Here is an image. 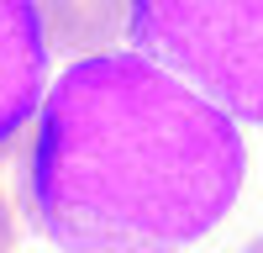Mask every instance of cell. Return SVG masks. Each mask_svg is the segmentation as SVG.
<instances>
[{
  "mask_svg": "<svg viewBox=\"0 0 263 253\" xmlns=\"http://www.w3.org/2000/svg\"><path fill=\"white\" fill-rule=\"evenodd\" d=\"M42 42L58 53H116V42L126 37V0H32Z\"/></svg>",
  "mask_w": 263,
  "mask_h": 253,
  "instance_id": "obj_4",
  "label": "cell"
},
{
  "mask_svg": "<svg viewBox=\"0 0 263 253\" xmlns=\"http://www.w3.org/2000/svg\"><path fill=\"white\" fill-rule=\"evenodd\" d=\"M0 253H11V206L0 195Z\"/></svg>",
  "mask_w": 263,
  "mask_h": 253,
  "instance_id": "obj_5",
  "label": "cell"
},
{
  "mask_svg": "<svg viewBox=\"0 0 263 253\" xmlns=\"http://www.w3.org/2000/svg\"><path fill=\"white\" fill-rule=\"evenodd\" d=\"M16 201L58 253H179L232 211L237 121L142 53H95L37 105Z\"/></svg>",
  "mask_w": 263,
  "mask_h": 253,
  "instance_id": "obj_1",
  "label": "cell"
},
{
  "mask_svg": "<svg viewBox=\"0 0 263 253\" xmlns=\"http://www.w3.org/2000/svg\"><path fill=\"white\" fill-rule=\"evenodd\" d=\"M48 90V42L32 0H0V148L32 121Z\"/></svg>",
  "mask_w": 263,
  "mask_h": 253,
  "instance_id": "obj_3",
  "label": "cell"
},
{
  "mask_svg": "<svg viewBox=\"0 0 263 253\" xmlns=\"http://www.w3.org/2000/svg\"><path fill=\"white\" fill-rule=\"evenodd\" d=\"M258 6L263 0H126V37L147 63L253 127L263 116Z\"/></svg>",
  "mask_w": 263,
  "mask_h": 253,
  "instance_id": "obj_2",
  "label": "cell"
}]
</instances>
